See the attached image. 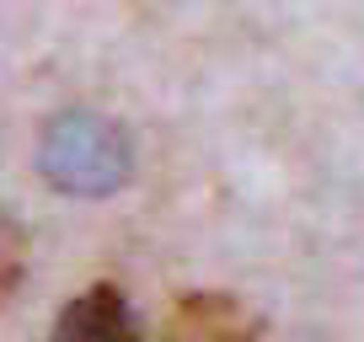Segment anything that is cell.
Listing matches in <instances>:
<instances>
[{
  "label": "cell",
  "instance_id": "6da1fadb",
  "mask_svg": "<svg viewBox=\"0 0 364 342\" xmlns=\"http://www.w3.org/2000/svg\"><path fill=\"white\" fill-rule=\"evenodd\" d=\"M129 139L97 113H65L43 128V177L59 193L102 198L129 182Z\"/></svg>",
  "mask_w": 364,
  "mask_h": 342
},
{
  "label": "cell",
  "instance_id": "7a4b0ae2",
  "mask_svg": "<svg viewBox=\"0 0 364 342\" xmlns=\"http://www.w3.org/2000/svg\"><path fill=\"white\" fill-rule=\"evenodd\" d=\"M161 342H262V331H257V316L236 294L188 289V294L171 299L166 321H161Z\"/></svg>",
  "mask_w": 364,
  "mask_h": 342
},
{
  "label": "cell",
  "instance_id": "277c9868",
  "mask_svg": "<svg viewBox=\"0 0 364 342\" xmlns=\"http://www.w3.org/2000/svg\"><path fill=\"white\" fill-rule=\"evenodd\" d=\"M16 284H22V230H16V219L0 204V299L11 294Z\"/></svg>",
  "mask_w": 364,
  "mask_h": 342
},
{
  "label": "cell",
  "instance_id": "3957f363",
  "mask_svg": "<svg viewBox=\"0 0 364 342\" xmlns=\"http://www.w3.org/2000/svg\"><path fill=\"white\" fill-rule=\"evenodd\" d=\"M48 342H139L134 310L118 284H91L75 299H65Z\"/></svg>",
  "mask_w": 364,
  "mask_h": 342
}]
</instances>
